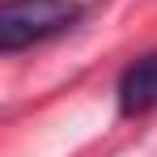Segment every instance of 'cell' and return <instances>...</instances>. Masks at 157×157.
Returning <instances> with one entry per match:
<instances>
[{"mask_svg": "<svg viewBox=\"0 0 157 157\" xmlns=\"http://www.w3.org/2000/svg\"><path fill=\"white\" fill-rule=\"evenodd\" d=\"M81 17H85V4L77 0H4L0 4V51L17 55L47 38H59Z\"/></svg>", "mask_w": 157, "mask_h": 157, "instance_id": "cell-1", "label": "cell"}, {"mask_svg": "<svg viewBox=\"0 0 157 157\" xmlns=\"http://www.w3.org/2000/svg\"><path fill=\"white\" fill-rule=\"evenodd\" d=\"M115 94H119V110L128 119L157 110V51H144L140 59H132L119 77Z\"/></svg>", "mask_w": 157, "mask_h": 157, "instance_id": "cell-2", "label": "cell"}]
</instances>
